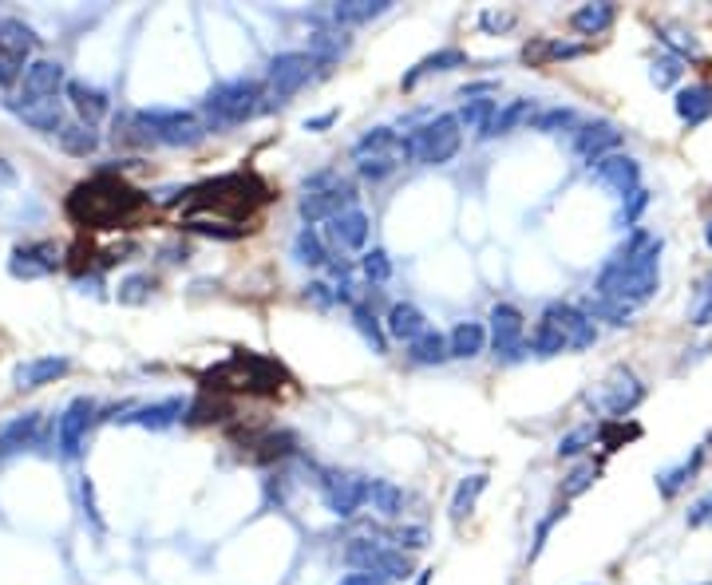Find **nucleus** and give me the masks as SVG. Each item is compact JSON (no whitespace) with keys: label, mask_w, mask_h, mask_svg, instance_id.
Here are the masks:
<instances>
[{"label":"nucleus","mask_w":712,"mask_h":585,"mask_svg":"<svg viewBox=\"0 0 712 585\" xmlns=\"http://www.w3.org/2000/svg\"><path fill=\"white\" fill-rule=\"evenodd\" d=\"M646 207H649V190L641 186V190H634L629 198H622V210L614 214V226L617 229H637L634 222L641 217V210H646Z\"/></svg>","instance_id":"nucleus-44"},{"label":"nucleus","mask_w":712,"mask_h":585,"mask_svg":"<svg viewBox=\"0 0 712 585\" xmlns=\"http://www.w3.org/2000/svg\"><path fill=\"white\" fill-rule=\"evenodd\" d=\"M352 163H357L361 178H369V183H384L388 174L400 171V166L408 163L404 135L392 127H373L369 135L357 139V147H352Z\"/></svg>","instance_id":"nucleus-5"},{"label":"nucleus","mask_w":712,"mask_h":585,"mask_svg":"<svg viewBox=\"0 0 712 585\" xmlns=\"http://www.w3.org/2000/svg\"><path fill=\"white\" fill-rule=\"evenodd\" d=\"M64 372H67V357H36V360L16 364L12 379H16V388H40V384H52V379L64 376Z\"/></svg>","instance_id":"nucleus-26"},{"label":"nucleus","mask_w":712,"mask_h":585,"mask_svg":"<svg viewBox=\"0 0 712 585\" xmlns=\"http://www.w3.org/2000/svg\"><path fill=\"white\" fill-rule=\"evenodd\" d=\"M147 130H151L154 142H166V147H195L202 135H207V123L195 111H175V108H154V111H139Z\"/></svg>","instance_id":"nucleus-8"},{"label":"nucleus","mask_w":712,"mask_h":585,"mask_svg":"<svg viewBox=\"0 0 712 585\" xmlns=\"http://www.w3.org/2000/svg\"><path fill=\"white\" fill-rule=\"evenodd\" d=\"M617 21V4H582V9L570 12V28L578 36H602L610 33Z\"/></svg>","instance_id":"nucleus-28"},{"label":"nucleus","mask_w":712,"mask_h":585,"mask_svg":"<svg viewBox=\"0 0 712 585\" xmlns=\"http://www.w3.org/2000/svg\"><path fill=\"white\" fill-rule=\"evenodd\" d=\"M463 147V123L460 115H436L424 127L408 130L404 135V154L408 163L416 166H444L451 163Z\"/></svg>","instance_id":"nucleus-4"},{"label":"nucleus","mask_w":712,"mask_h":585,"mask_svg":"<svg viewBox=\"0 0 712 585\" xmlns=\"http://www.w3.org/2000/svg\"><path fill=\"white\" fill-rule=\"evenodd\" d=\"M0 459H4V451H0Z\"/></svg>","instance_id":"nucleus-62"},{"label":"nucleus","mask_w":712,"mask_h":585,"mask_svg":"<svg viewBox=\"0 0 712 585\" xmlns=\"http://www.w3.org/2000/svg\"><path fill=\"white\" fill-rule=\"evenodd\" d=\"M183 415V400H163L151 403V408H139V415H127V423H139V427H171V423Z\"/></svg>","instance_id":"nucleus-40"},{"label":"nucleus","mask_w":712,"mask_h":585,"mask_svg":"<svg viewBox=\"0 0 712 585\" xmlns=\"http://www.w3.org/2000/svg\"><path fill=\"white\" fill-rule=\"evenodd\" d=\"M427 582H432V570H424V574L416 577V585H427Z\"/></svg>","instance_id":"nucleus-61"},{"label":"nucleus","mask_w":712,"mask_h":585,"mask_svg":"<svg viewBox=\"0 0 712 585\" xmlns=\"http://www.w3.org/2000/svg\"><path fill=\"white\" fill-rule=\"evenodd\" d=\"M562 127H574V130H578V115H574L570 108H547V111H538L535 130H542V135H554V130H562Z\"/></svg>","instance_id":"nucleus-47"},{"label":"nucleus","mask_w":712,"mask_h":585,"mask_svg":"<svg viewBox=\"0 0 712 585\" xmlns=\"http://www.w3.org/2000/svg\"><path fill=\"white\" fill-rule=\"evenodd\" d=\"M369 229H373V217L364 214L361 207H352V210H345V214L329 222V238L337 241L340 250H364Z\"/></svg>","instance_id":"nucleus-21"},{"label":"nucleus","mask_w":712,"mask_h":585,"mask_svg":"<svg viewBox=\"0 0 712 585\" xmlns=\"http://www.w3.org/2000/svg\"><path fill=\"white\" fill-rule=\"evenodd\" d=\"M352 325H357V333L364 336V345L373 348L376 357H384V352H388V333H384L380 328V321H376L373 316V309H369V304H352Z\"/></svg>","instance_id":"nucleus-34"},{"label":"nucleus","mask_w":712,"mask_h":585,"mask_svg":"<svg viewBox=\"0 0 712 585\" xmlns=\"http://www.w3.org/2000/svg\"><path fill=\"white\" fill-rule=\"evenodd\" d=\"M680 76H685V67H680L677 55H661V60H653V67H649V79L658 87H673Z\"/></svg>","instance_id":"nucleus-50"},{"label":"nucleus","mask_w":712,"mask_h":585,"mask_svg":"<svg viewBox=\"0 0 712 585\" xmlns=\"http://www.w3.org/2000/svg\"><path fill=\"white\" fill-rule=\"evenodd\" d=\"M9 111L16 120H24L33 130L40 135H60L67 127L64 123V108H60V99H40V96H12L9 99Z\"/></svg>","instance_id":"nucleus-16"},{"label":"nucleus","mask_w":712,"mask_h":585,"mask_svg":"<svg viewBox=\"0 0 712 585\" xmlns=\"http://www.w3.org/2000/svg\"><path fill=\"white\" fill-rule=\"evenodd\" d=\"M36 423H40V420H36L33 412L21 415V420L4 423V427H0V451H4V456H12V451H24V447L33 444Z\"/></svg>","instance_id":"nucleus-38"},{"label":"nucleus","mask_w":712,"mask_h":585,"mask_svg":"<svg viewBox=\"0 0 712 585\" xmlns=\"http://www.w3.org/2000/svg\"><path fill=\"white\" fill-rule=\"evenodd\" d=\"M586 48L582 43H562V40H547L542 48H526V60H574V55H582Z\"/></svg>","instance_id":"nucleus-49"},{"label":"nucleus","mask_w":712,"mask_h":585,"mask_svg":"<svg viewBox=\"0 0 712 585\" xmlns=\"http://www.w3.org/2000/svg\"><path fill=\"white\" fill-rule=\"evenodd\" d=\"M562 514H566V507H554L547 514V519L538 522V531H535V546H530V558H538V553H542V546H547V534H550V526H554V522L562 519Z\"/></svg>","instance_id":"nucleus-53"},{"label":"nucleus","mask_w":712,"mask_h":585,"mask_svg":"<svg viewBox=\"0 0 712 585\" xmlns=\"http://www.w3.org/2000/svg\"><path fill=\"white\" fill-rule=\"evenodd\" d=\"M661 289V238L649 229H629V238L617 246L594 277V297L617 304H646Z\"/></svg>","instance_id":"nucleus-1"},{"label":"nucleus","mask_w":712,"mask_h":585,"mask_svg":"<svg viewBox=\"0 0 712 585\" xmlns=\"http://www.w3.org/2000/svg\"><path fill=\"white\" fill-rule=\"evenodd\" d=\"M369 478L364 475H352V471H325V478H321V499H325V507L337 514V519H352L357 510L369 502Z\"/></svg>","instance_id":"nucleus-10"},{"label":"nucleus","mask_w":712,"mask_h":585,"mask_svg":"<svg viewBox=\"0 0 712 585\" xmlns=\"http://www.w3.org/2000/svg\"><path fill=\"white\" fill-rule=\"evenodd\" d=\"M526 348H530L535 357H559V352H570L566 336L550 325L547 316H538V325H535V333H530V340H526Z\"/></svg>","instance_id":"nucleus-37"},{"label":"nucleus","mask_w":712,"mask_h":585,"mask_svg":"<svg viewBox=\"0 0 712 585\" xmlns=\"http://www.w3.org/2000/svg\"><path fill=\"white\" fill-rule=\"evenodd\" d=\"M617 147H622V130L610 120L578 123V130H574V154L586 159L590 166L598 163V159H605V154H617Z\"/></svg>","instance_id":"nucleus-17"},{"label":"nucleus","mask_w":712,"mask_h":585,"mask_svg":"<svg viewBox=\"0 0 712 585\" xmlns=\"http://www.w3.org/2000/svg\"><path fill=\"white\" fill-rule=\"evenodd\" d=\"M487 340H491V336H487V328H483L479 321H460V325L448 333V352L455 360H475L483 348H487Z\"/></svg>","instance_id":"nucleus-30"},{"label":"nucleus","mask_w":712,"mask_h":585,"mask_svg":"<svg viewBox=\"0 0 712 585\" xmlns=\"http://www.w3.org/2000/svg\"><path fill=\"white\" fill-rule=\"evenodd\" d=\"M384 333L392 336V340H404V345H412V340H420V336L427 333V316L420 313L416 304H392L388 309V321H384Z\"/></svg>","instance_id":"nucleus-23"},{"label":"nucleus","mask_w":712,"mask_h":585,"mask_svg":"<svg viewBox=\"0 0 712 585\" xmlns=\"http://www.w3.org/2000/svg\"><path fill=\"white\" fill-rule=\"evenodd\" d=\"M658 36H661V43H669V55H677V60H685V55L697 52V40H692V33H685V28H673V24H661Z\"/></svg>","instance_id":"nucleus-46"},{"label":"nucleus","mask_w":712,"mask_h":585,"mask_svg":"<svg viewBox=\"0 0 712 585\" xmlns=\"http://www.w3.org/2000/svg\"><path fill=\"white\" fill-rule=\"evenodd\" d=\"M511 24H515V12H479L483 33H507Z\"/></svg>","instance_id":"nucleus-52"},{"label":"nucleus","mask_w":712,"mask_h":585,"mask_svg":"<svg viewBox=\"0 0 712 585\" xmlns=\"http://www.w3.org/2000/svg\"><path fill=\"white\" fill-rule=\"evenodd\" d=\"M60 265V250L52 241H36V246H21L12 250L9 258V273L12 277H24V282H36V277H48Z\"/></svg>","instance_id":"nucleus-18"},{"label":"nucleus","mask_w":712,"mask_h":585,"mask_svg":"<svg viewBox=\"0 0 712 585\" xmlns=\"http://www.w3.org/2000/svg\"><path fill=\"white\" fill-rule=\"evenodd\" d=\"M673 111L685 127H701L712 120V84H689L680 87L677 99H673Z\"/></svg>","instance_id":"nucleus-20"},{"label":"nucleus","mask_w":712,"mask_h":585,"mask_svg":"<svg viewBox=\"0 0 712 585\" xmlns=\"http://www.w3.org/2000/svg\"><path fill=\"white\" fill-rule=\"evenodd\" d=\"M535 120H538V108L530 99H511L503 111H495V120L491 127L483 130V139H499V135H511L519 127H535Z\"/></svg>","instance_id":"nucleus-25"},{"label":"nucleus","mask_w":712,"mask_h":585,"mask_svg":"<svg viewBox=\"0 0 712 585\" xmlns=\"http://www.w3.org/2000/svg\"><path fill=\"white\" fill-rule=\"evenodd\" d=\"M590 400H594V408L605 412L610 420H622V415H629L637 403L646 400V388H641V379H637L629 369H614L602 379L598 396H590Z\"/></svg>","instance_id":"nucleus-11"},{"label":"nucleus","mask_w":712,"mask_h":585,"mask_svg":"<svg viewBox=\"0 0 712 585\" xmlns=\"http://www.w3.org/2000/svg\"><path fill=\"white\" fill-rule=\"evenodd\" d=\"M487 490V475H467V478H460V487H455V495H451V507H448V514H451V522H463V519H472V510H475V502H479V495Z\"/></svg>","instance_id":"nucleus-31"},{"label":"nucleus","mask_w":712,"mask_h":585,"mask_svg":"<svg viewBox=\"0 0 712 585\" xmlns=\"http://www.w3.org/2000/svg\"><path fill=\"white\" fill-rule=\"evenodd\" d=\"M305 297L313 304H317V309H329V304H337V289H333V285H325V282H313L305 289Z\"/></svg>","instance_id":"nucleus-54"},{"label":"nucleus","mask_w":712,"mask_h":585,"mask_svg":"<svg viewBox=\"0 0 712 585\" xmlns=\"http://www.w3.org/2000/svg\"><path fill=\"white\" fill-rule=\"evenodd\" d=\"M60 87H67L64 64H60V60H33L21 79V96L60 99Z\"/></svg>","instance_id":"nucleus-19"},{"label":"nucleus","mask_w":712,"mask_h":585,"mask_svg":"<svg viewBox=\"0 0 712 585\" xmlns=\"http://www.w3.org/2000/svg\"><path fill=\"white\" fill-rule=\"evenodd\" d=\"M491 328H487V336H491V348L499 360H519L526 352V321L523 313H519L515 304L499 301L491 309Z\"/></svg>","instance_id":"nucleus-12"},{"label":"nucleus","mask_w":712,"mask_h":585,"mask_svg":"<svg viewBox=\"0 0 712 585\" xmlns=\"http://www.w3.org/2000/svg\"><path fill=\"white\" fill-rule=\"evenodd\" d=\"M147 277H132V282H123V289H120V301H142V297H147Z\"/></svg>","instance_id":"nucleus-56"},{"label":"nucleus","mask_w":712,"mask_h":585,"mask_svg":"<svg viewBox=\"0 0 712 585\" xmlns=\"http://www.w3.org/2000/svg\"><path fill=\"white\" fill-rule=\"evenodd\" d=\"M313 67L317 60L309 52H282L270 60V72H265V96H270V108H282L301 91V87L313 79Z\"/></svg>","instance_id":"nucleus-7"},{"label":"nucleus","mask_w":712,"mask_h":585,"mask_svg":"<svg viewBox=\"0 0 712 585\" xmlns=\"http://www.w3.org/2000/svg\"><path fill=\"white\" fill-rule=\"evenodd\" d=\"M704 241H709V250H712V217L704 222Z\"/></svg>","instance_id":"nucleus-60"},{"label":"nucleus","mask_w":712,"mask_h":585,"mask_svg":"<svg viewBox=\"0 0 712 585\" xmlns=\"http://www.w3.org/2000/svg\"><path fill=\"white\" fill-rule=\"evenodd\" d=\"M590 178L617 198H629L634 190H641V166L629 154H605V159H598L590 166Z\"/></svg>","instance_id":"nucleus-15"},{"label":"nucleus","mask_w":712,"mask_h":585,"mask_svg":"<svg viewBox=\"0 0 712 585\" xmlns=\"http://www.w3.org/2000/svg\"><path fill=\"white\" fill-rule=\"evenodd\" d=\"M349 52V36L340 33H313L309 36V55L317 60V67L321 64H333V60H340V55Z\"/></svg>","instance_id":"nucleus-39"},{"label":"nucleus","mask_w":712,"mask_h":585,"mask_svg":"<svg viewBox=\"0 0 712 585\" xmlns=\"http://www.w3.org/2000/svg\"><path fill=\"white\" fill-rule=\"evenodd\" d=\"M345 562L352 565V574H376V577H392V582H408L412 577V558L404 550L364 543V538L345 546Z\"/></svg>","instance_id":"nucleus-6"},{"label":"nucleus","mask_w":712,"mask_h":585,"mask_svg":"<svg viewBox=\"0 0 712 585\" xmlns=\"http://www.w3.org/2000/svg\"><path fill=\"white\" fill-rule=\"evenodd\" d=\"M36 33L24 21H0V87H12L28 72Z\"/></svg>","instance_id":"nucleus-9"},{"label":"nucleus","mask_w":712,"mask_h":585,"mask_svg":"<svg viewBox=\"0 0 712 585\" xmlns=\"http://www.w3.org/2000/svg\"><path fill=\"white\" fill-rule=\"evenodd\" d=\"M424 546H427L424 526H400V531H396V550L412 553V550H424Z\"/></svg>","instance_id":"nucleus-51"},{"label":"nucleus","mask_w":712,"mask_h":585,"mask_svg":"<svg viewBox=\"0 0 712 585\" xmlns=\"http://www.w3.org/2000/svg\"><path fill=\"white\" fill-rule=\"evenodd\" d=\"M472 64V55L463 52V48H439V52H432V55H424L412 72H408L400 84H404V91H412V87L420 84V79H427V76H436V72H451V67H467Z\"/></svg>","instance_id":"nucleus-22"},{"label":"nucleus","mask_w":712,"mask_h":585,"mask_svg":"<svg viewBox=\"0 0 712 585\" xmlns=\"http://www.w3.org/2000/svg\"><path fill=\"white\" fill-rule=\"evenodd\" d=\"M594 439H598V427H594V423H582V427H574V432L559 439V459L582 456L586 447H594Z\"/></svg>","instance_id":"nucleus-43"},{"label":"nucleus","mask_w":712,"mask_h":585,"mask_svg":"<svg viewBox=\"0 0 712 585\" xmlns=\"http://www.w3.org/2000/svg\"><path fill=\"white\" fill-rule=\"evenodd\" d=\"M369 502L380 519H400L404 514V490L388 483V478H373V487H369Z\"/></svg>","instance_id":"nucleus-32"},{"label":"nucleus","mask_w":712,"mask_h":585,"mask_svg":"<svg viewBox=\"0 0 712 585\" xmlns=\"http://www.w3.org/2000/svg\"><path fill=\"white\" fill-rule=\"evenodd\" d=\"M337 123V111H325V115H313V120H305V130H325Z\"/></svg>","instance_id":"nucleus-58"},{"label":"nucleus","mask_w":712,"mask_h":585,"mask_svg":"<svg viewBox=\"0 0 712 585\" xmlns=\"http://www.w3.org/2000/svg\"><path fill=\"white\" fill-rule=\"evenodd\" d=\"M265 108H270V96H265L262 79H226V84L210 87L207 99H202V123H207V130L238 127V123L262 115Z\"/></svg>","instance_id":"nucleus-2"},{"label":"nucleus","mask_w":712,"mask_h":585,"mask_svg":"<svg viewBox=\"0 0 712 585\" xmlns=\"http://www.w3.org/2000/svg\"><path fill=\"white\" fill-rule=\"evenodd\" d=\"M704 522H712V495L697 499V502H692V510H689V526H704Z\"/></svg>","instance_id":"nucleus-55"},{"label":"nucleus","mask_w":712,"mask_h":585,"mask_svg":"<svg viewBox=\"0 0 712 585\" xmlns=\"http://www.w3.org/2000/svg\"><path fill=\"white\" fill-rule=\"evenodd\" d=\"M352 207H357V190H352L349 178H340V171H317L301 186L297 214L305 226H317V222H333Z\"/></svg>","instance_id":"nucleus-3"},{"label":"nucleus","mask_w":712,"mask_h":585,"mask_svg":"<svg viewBox=\"0 0 712 585\" xmlns=\"http://www.w3.org/2000/svg\"><path fill=\"white\" fill-rule=\"evenodd\" d=\"M689 325H692V328H709V325H712V273L701 282V289L692 292Z\"/></svg>","instance_id":"nucleus-42"},{"label":"nucleus","mask_w":712,"mask_h":585,"mask_svg":"<svg viewBox=\"0 0 712 585\" xmlns=\"http://www.w3.org/2000/svg\"><path fill=\"white\" fill-rule=\"evenodd\" d=\"M495 99H483V96H475V99H467L460 108V123L467 130H479V139H483V130L491 127V120H495Z\"/></svg>","instance_id":"nucleus-41"},{"label":"nucleus","mask_w":712,"mask_h":585,"mask_svg":"<svg viewBox=\"0 0 712 585\" xmlns=\"http://www.w3.org/2000/svg\"><path fill=\"white\" fill-rule=\"evenodd\" d=\"M67 99H72L79 123H88V127H96V123L108 115V96H103L99 87L84 84V79H72V84H67Z\"/></svg>","instance_id":"nucleus-27"},{"label":"nucleus","mask_w":712,"mask_h":585,"mask_svg":"<svg viewBox=\"0 0 712 585\" xmlns=\"http://www.w3.org/2000/svg\"><path fill=\"white\" fill-rule=\"evenodd\" d=\"M388 9L392 0H340V4H329V21L337 28H352V24H373Z\"/></svg>","instance_id":"nucleus-24"},{"label":"nucleus","mask_w":712,"mask_h":585,"mask_svg":"<svg viewBox=\"0 0 712 585\" xmlns=\"http://www.w3.org/2000/svg\"><path fill=\"white\" fill-rule=\"evenodd\" d=\"M704 456H709V447H692V456H689V459H680L677 466H669V471H661V475H658L661 499H673V495H677L680 487H689L692 478H697V471H701Z\"/></svg>","instance_id":"nucleus-29"},{"label":"nucleus","mask_w":712,"mask_h":585,"mask_svg":"<svg viewBox=\"0 0 712 585\" xmlns=\"http://www.w3.org/2000/svg\"><path fill=\"white\" fill-rule=\"evenodd\" d=\"M361 270L373 285H384L388 277H392V261H388V253H384V250H369L361 258Z\"/></svg>","instance_id":"nucleus-48"},{"label":"nucleus","mask_w":712,"mask_h":585,"mask_svg":"<svg viewBox=\"0 0 712 585\" xmlns=\"http://www.w3.org/2000/svg\"><path fill=\"white\" fill-rule=\"evenodd\" d=\"M60 147H64L67 154H79V159H88L91 151L99 147V130L96 127H88V123H67L60 135Z\"/></svg>","instance_id":"nucleus-35"},{"label":"nucleus","mask_w":712,"mask_h":585,"mask_svg":"<svg viewBox=\"0 0 712 585\" xmlns=\"http://www.w3.org/2000/svg\"><path fill=\"white\" fill-rule=\"evenodd\" d=\"M293 253L301 265H309V270H321V265H329V253H325V241H321V234L313 226H301V234L293 238Z\"/></svg>","instance_id":"nucleus-36"},{"label":"nucleus","mask_w":712,"mask_h":585,"mask_svg":"<svg viewBox=\"0 0 712 585\" xmlns=\"http://www.w3.org/2000/svg\"><path fill=\"white\" fill-rule=\"evenodd\" d=\"M91 420H96V400L79 396V400L67 403L60 423H55V447H60V456L76 459L79 451H84V439H88Z\"/></svg>","instance_id":"nucleus-14"},{"label":"nucleus","mask_w":712,"mask_h":585,"mask_svg":"<svg viewBox=\"0 0 712 585\" xmlns=\"http://www.w3.org/2000/svg\"><path fill=\"white\" fill-rule=\"evenodd\" d=\"M337 585H388V582L376 577V574H349V577H340Z\"/></svg>","instance_id":"nucleus-57"},{"label":"nucleus","mask_w":712,"mask_h":585,"mask_svg":"<svg viewBox=\"0 0 712 585\" xmlns=\"http://www.w3.org/2000/svg\"><path fill=\"white\" fill-rule=\"evenodd\" d=\"M594 483H598V466H594V463H578L566 475V483H562V495H566V499H578V495H586Z\"/></svg>","instance_id":"nucleus-45"},{"label":"nucleus","mask_w":712,"mask_h":585,"mask_svg":"<svg viewBox=\"0 0 712 585\" xmlns=\"http://www.w3.org/2000/svg\"><path fill=\"white\" fill-rule=\"evenodd\" d=\"M408 357H412V364H444V360L451 357V352H448V336L439 333V328H427L420 340H412V345H408Z\"/></svg>","instance_id":"nucleus-33"},{"label":"nucleus","mask_w":712,"mask_h":585,"mask_svg":"<svg viewBox=\"0 0 712 585\" xmlns=\"http://www.w3.org/2000/svg\"><path fill=\"white\" fill-rule=\"evenodd\" d=\"M542 316H547L550 325L566 336L570 352H586V348L598 345V325L586 316V309H574V304H566V301H554V304L542 309Z\"/></svg>","instance_id":"nucleus-13"},{"label":"nucleus","mask_w":712,"mask_h":585,"mask_svg":"<svg viewBox=\"0 0 712 585\" xmlns=\"http://www.w3.org/2000/svg\"><path fill=\"white\" fill-rule=\"evenodd\" d=\"M16 183V174H12V166L4 163V159H0V186H12Z\"/></svg>","instance_id":"nucleus-59"}]
</instances>
